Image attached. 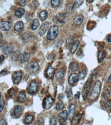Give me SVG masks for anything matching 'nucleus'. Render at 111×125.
Here are the masks:
<instances>
[{
    "label": "nucleus",
    "instance_id": "obj_1",
    "mask_svg": "<svg viewBox=\"0 0 111 125\" xmlns=\"http://www.w3.org/2000/svg\"><path fill=\"white\" fill-rule=\"evenodd\" d=\"M101 88V83L100 81H97L94 84L92 90L90 95V98L91 100H95L98 97L100 94Z\"/></svg>",
    "mask_w": 111,
    "mask_h": 125
},
{
    "label": "nucleus",
    "instance_id": "obj_2",
    "mask_svg": "<svg viewBox=\"0 0 111 125\" xmlns=\"http://www.w3.org/2000/svg\"><path fill=\"white\" fill-rule=\"evenodd\" d=\"M59 33V27L56 25L50 27L48 33L47 34V39L49 41L54 40L57 37Z\"/></svg>",
    "mask_w": 111,
    "mask_h": 125
},
{
    "label": "nucleus",
    "instance_id": "obj_3",
    "mask_svg": "<svg viewBox=\"0 0 111 125\" xmlns=\"http://www.w3.org/2000/svg\"><path fill=\"white\" fill-rule=\"evenodd\" d=\"M93 81V75H92L90 78L88 79L87 81L85 83V84L83 87V91H82V97L85 101L87 98V95L89 93V92L91 89V86Z\"/></svg>",
    "mask_w": 111,
    "mask_h": 125
},
{
    "label": "nucleus",
    "instance_id": "obj_4",
    "mask_svg": "<svg viewBox=\"0 0 111 125\" xmlns=\"http://www.w3.org/2000/svg\"><path fill=\"white\" fill-rule=\"evenodd\" d=\"M26 68L28 72L31 74H33L38 71L39 69V65L36 62H31L27 64Z\"/></svg>",
    "mask_w": 111,
    "mask_h": 125
},
{
    "label": "nucleus",
    "instance_id": "obj_5",
    "mask_svg": "<svg viewBox=\"0 0 111 125\" xmlns=\"http://www.w3.org/2000/svg\"><path fill=\"white\" fill-rule=\"evenodd\" d=\"M38 88H39V86H38L37 83L34 81L30 83L27 89V91L30 94H35L38 91Z\"/></svg>",
    "mask_w": 111,
    "mask_h": 125
},
{
    "label": "nucleus",
    "instance_id": "obj_6",
    "mask_svg": "<svg viewBox=\"0 0 111 125\" xmlns=\"http://www.w3.org/2000/svg\"><path fill=\"white\" fill-rule=\"evenodd\" d=\"M53 102H54V101H53V99L51 97H47L45 98V100L44 102V105H43L44 108L46 110L49 109L53 105Z\"/></svg>",
    "mask_w": 111,
    "mask_h": 125
},
{
    "label": "nucleus",
    "instance_id": "obj_7",
    "mask_svg": "<svg viewBox=\"0 0 111 125\" xmlns=\"http://www.w3.org/2000/svg\"><path fill=\"white\" fill-rule=\"evenodd\" d=\"M57 21L61 24H65L68 20V17L65 14L59 13L56 16Z\"/></svg>",
    "mask_w": 111,
    "mask_h": 125
},
{
    "label": "nucleus",
    "instance_id": "obj_8",
    "mask_svg": "<svg viewBox=\"0 0 111 125\" xmlns=\"http://www.w3.org/2000/svg\"><path fill=\"white\" fill-rule=\"evenodd\" d=\"M22 74L23 73L21 71H18L14 73L13 74V76H12V79H13V82L14 84H18L21 81Z\"/></svg>",
    "mask_w": 111,
    "mask_h": 125
},
{
    "label": "nucleus",
    "instance_id": "obj_9",
    "mask_svg": "<svg viewBox=\"0 0 111 125\" xmlns=\"http://www.w3.org/2000/svg\"><path fill=\"white\" fill-rule=\"evenodd\" d=\"M11 27V23L9 21H3L0 23V29L3 31H8Z\"/></svg>",
    "mask_w": 111,
    "mask_h": 125
},
{
    "label": "nucleus",
    "instance_id": "obj_10",
    "mask_svg": "<svg viewBox=\"0 0 111 125\" xmlns=\"http://www.w3.org/2000/svg\"><path fill=\"white\" fill-rule=\"evenodd\" d=\"M49 26V23L48 22H46L45 23H44L41 27H40V29L39 30V34L40 36H42L45 34L46 31L48 29Z\"/></svg>",
    "mask_w": 111,
    "mask_h": 125
},
{
    "label": "nucleus",
    "instance_id": "obj_11",
    "mask_svg": "<svg viewBox=\"0 0 111 125\" xmlns=\"http://www.w3.org/2000/svg\"><path fill=\"white\" fill-rule=\"evenodd\" d=\"M22 110H23V108H22L21 106H16L14 107L13 110H12V114L13 116H16L17 115H20L22 113Z\"/></svg>",
    "mask_w": 111,
    "mask_h": 125
},
{
    "label": "nucleus",
    "instance_id": "obj_12",
    "mask_svg": "<svg viewBox=\"0 0 111 125\" xmlns=\"http://www.w3.org/2000/svg\"><path fill=\"white\" fill-rule=\"evenodd\" d=\"M78 75L76 73H72L68 78V83L71 85H73L78 80Z\"/></svg>",
    "mask_w": 111,
    "mask_h": 125
},
{
    "label": "nucleus",
    "instance_id": "obj_13",
    "mask_svg": "<svg viewBox=\"0 0 111 125\" xmlns=\"http://www.w3.org/2000/svg\"><path fill=\"white\" fill-rule=\"evenodd\" d=\"M29 59V54L26 52H24L23 53L21 54L19 57V60L21 63H25L27 62Z\"/></svg>",
    "mask_w": 111,
    "mask_h": 125
},
{
    "label": "nucleus",
    "instance_id": "obj_14",
    "mask_svg": "<svg viewBox=\"0 0 111 125\" xmlns=\"http://www.w3.org/2000/svg\"><path fill=\"white\" fill-rule=\"evenodd\" d=\"M84 20L83 16L81 14L77 15L76 16L74 19V23L78 26H80L83 23V21Z\"/></svg>",
    "mask_w": 111,
    "mask_h": 125
},
{
    "label": "nucleus",
    "instance_id": "obj_15",
    "mask_svg": "<svg viewBox=\"0 0 111 125\" xmlns=\"http://www.w3.org/2000/svg\"><path fill=\"white\" fill-rule=\"evenodd\" d=\"M24 28V23L22 21H19L15 24L14 30L15 31L20 32L23 30Z\"/></svg>",
    "mask_w": 111,
    "mask_h": 125
},
{
    "label": "nucleus",
    "instance_id": "obj_16",
    "mask_svg": "<svg viewBox=\"0 0 111 125\" xmlns=\"http://www.w3.org/2000/svg\"><path fill=\"white\" fill-rule=\"evenodd\" d=\"M68 117V113L67 111H63L62 112L59 114L58 115V118L60 120L62 121H65Z\"/></svg>",
    "mask_w": 111,
    "mask_h": 125
},
{
    "label": "nucleus",
    "instance_id": "obj_17",
    "mask_svg": "<svg viewBox=\"0 0 111 125\" xmlns=\"http://www.w3.org/2000/svg\"><path fill=\"white\" fill-rule=\"evenodd\" d=\"M76 110V106L74 104H71L68 108V116L70 119H72L74 116Z\"/></svg>",
    "mask_w": 111,
    "mask_h": 125
},
{
    "label": "nucleus",
    "instance_id": "obj_18",
    "mask_svg": "<svg viewBox=\"0 0 111 125\" xmlns=\"http://www.w3.org/2000/svg\"><path fill=\"white\" fill-rule=\"evenodd\" d=\"M3 52L6 55L8 54H11L14 52V47L12 46H7L6 45L3 48Z\"/></svg>",
    "mask_w": 111,
    "mask_h": 125
},
{
    "label": "nucleus",
    "instance_id": "obj_19",
    "mask_svg": "<svg viewBox=\"0 0 111 125\" xmlns=\"http://www.w3.org/2000/svg\"><path fill=\"white\" fill-rule=\"evenodd\" d=\"M21 55V52L19 50H16L15 51L11 54V59L14 62L17 61L19 59V57Z\"/></svg>",
    "mask_w": 111,
    "mask_h": 125
},
{
    "label": "nucleus",
    "instance_id": "obj_20",
    "mask_svg": "<svg viewBox=\"0 0 111 125\" xmlns=\"http://www.w3.org/2000/svg\"><path fill=\"white\" fill-rule=\"evenodd\" d=\"M106 51L104 50H101L98 54V60L99 63L102 62L106 57Z\"/></svg>",
    "mask_w": 111,
    "mask_h": 125
},
{
    "label": "nucleus",
    "instance_id": "obj_21",
    "mask_svg": "<svg viewBox=\"0 0 111 125\" xmlns=\"http://www.w3.org/2000/svg\"><path fill=\"white\" fill-rule=\"evenodd\" d=\"M31 38H32V36H31V34L30 33V32H26L23 35V36L22 37V39L23 42L27 43L30 41Z\"/></svg>",
    "mask_w": 111,
    "mask_h": 125
},
{
    "label": "nucleus",
    "instance_id": "obj_22",
    "mask_svg": "<svg viewBox=\"0 0 111 125\" xmlns=\"http://www.w3.org/2000/svg\"><path fill=\"white\" fill-rule=\"evenodd\" d=\"M64 76V73L62 70H59L56 74V79L57 82L61 81Z\"/></svg>",
    "mask_w": 111,
    "mask_h": 125
},
{
    "label": "nucleus",
    "instance_id": "obj_23",
    "mask_svg": "<svg viewBox=\"0 0 111 125\" xmlns=\"http://www.w3.org/2000/svg\"><path fill=\"white\" fill-rule=\"evenodd\" d=\"M55 73V69L51 66H49L47 70V75L49 79L52 78Z\"/></svg>",
    "mask_w": 111,
    "mask_h": 125
},
{
    "label": "nucleus",
    "instance_id": "obj_24",
    "mask_svg": "<svg viewBox=\"0 0 111 125\" xmlns=\"http://www.w3.org/2000/svg\"><path fill=\"white\" fill-rule=\"evenodd\" d=\"M25 14V10L23 8H17L14 11V15L18 18H21Z\"/></svg>",
    "mask_w": 111,
    "mask_h": 125
},
{
    "label": "nucleus",
    "instance_id": "obj_25",
    "mask_svg": "<svg viewBox=\"0 0 111 125\" xmlns=\"http://www.w3.org/2000/svg\"><path fill=\"white\" fill-rule=\"evenodd\" d=\"M47 17H48V14H47V12L46 10H43L40 13L39 18L42 21H45Z\"/></svg>",
    "mask_w": 111,
    "mask_h": 125
},
{
    "label": "nucleus",
    "instance_id": "obj_26",
    "mask_svg": "<svg viewBox=\"0 0 111 125\" xmlns=\"http://www.w3.org/2000/svg\"><path fill=\"white\" fill-rule=\"evenodd\" d=\"M79 68V65L78 63L74 62L71 63L70 65H69V68H70L71 71L72 72H76L77 71Z\"/></svg>",
    "mask_w": 111,
    "mask_h": 125
},
{
    "label": "nucleus",
    "instance_id": "obj_27",
    "mask_svg": "<svg viewBox=\"0 0 111 125\" xmlns=\"http://www.w3.org/2000/svg\"><path fill=\"white\" fill-rule=\"evenodd\" d=\"M80 41H79V40H77V41L75 42L73 45H72V48H71V53L72 54L75 53L76 50H77V49H78L79 44H80Z\"/></svg>",
    "mask_w": 111,
    "mask_h": 125
},
{
    "label": "nucleus",
    "instance_id": "obj_28",
    "mask_svg": "<svg viewBox=\"0 0 111 125\" xmlns=\"http://www.w3.org/2000/svg\"><path fill=\"white\" fill-rule=\"evenodd\" d=\"M26 98V95H25V92L23 91H21L19 93L18 95V100L19 102H23Z\"/></svg>",
    "mask_w": 111,
    "mask_h": 125
},
{
    "label": "nucleus",
    "instance_id": "obj_29",
    "mask_svg": "<svg viewBox=\"0 0 111 125\" xmlns=\"http://www.w3.org/2000/svg\"><path fill=\"white\" fill-rule=\"evenodd\" d=\"M39 21H38L37 19H34L33 21L32 26H31V29H32V30H36L39 27Z\"/></svg>",
    "mask_w": 111,
    "mask_h": 125
},
{
    "label": "nucleus",
    "instance_id": "obj_30",
    "mask_svg": "<svg viewBox=\"0 0 111 125\" xmlns=\"http://www.w3.org/2000/svg\"><path fill=\"white\" fill-rule=\"evenodd\" d=\"M82 115L81 114H78L76 115V116L74 117V118L72 120V124L74 125H76L78 124L79 120H80L81 117Z\"/></svg>",
    "mask_w": 111,
    "mask_h": 125
},
{
    "label": "nucleus",
    "instance_id": "obj_31",
    "mask_svg": "<svg viewBox=\"0 0 111 125\" xmlns=\"http://www.w3.org/2000/svg\"><path fill=\"white\" fill-rule=\"evenodd\" d=\"M64 107V104H63V102L61 101H60L59 102H58V103L56 105V109L57 111H59V110H61L62 109H63V108Z\"/></svg>",
    "mask_w": 111,
    "mask_h": 125
},
{
    "label": "nucleus",
    "instance_id": "obj_32",
    "mask_svg": "<svg viewBox=\"0 0 111 125\" xmlns=\"http://www.w3.org/2000/svg\"><path fill=\"white\" fill-rule=\"evenodd\" d=\"M34 120V116L32 115H28L25 119V123L26 124H30Z\"/></svg>",
    "mask_w": 111,
    "mask_h": 125
},
{
    "label": "nucleus",
    "instance_id": "obj_33",
    "mask_svg": "<svg viewBox=\"0 0 111 125\" xmlns=\"http://www.w3.org/2000/svg\"><path fill=\"white\" fill-rule=\"evenodd\" d=\"M87 72L86 70H83V71L79 73V74L78 75V79L79 80H82L84 79V78L87 75Z\"/></svg>",
    "mask_w": 111,
    "mask_h": 125
},
{
    "label": "nucleus",
    "instance_id": "obj_34",
    "mask_svg": "<svg viewBox=\"0 0 111 125\" xmlns=\"http://www.w3.org/2000/svg\"><path fill=\"white\" fill-rule=\"evenodd\" d=\"M83 3V0H76L73 4L74 8H76L79 7V6H81L82 4V3Z\"/></svg>",
    "mask_w": 111,
    "mask_h": 125
},
{
    "label": "nucleus",
    "instance_id": "obj_35",
    "mask_svg": "<svg viewBox=\"0 0 111 125\" xmlns=\"http://www.w3.org/2000/svg\"><path fill=\"white\" fill-rule=\"evenodd\" d=\"M51 4L53 7H57L60 4V0H51Z\"/></svg>",
    "mask_w": 111,
    "mask_h": 125
},
{
    "label": "nucleus",
    "instance_id": "obj_36",
    "mask_svg": "<svg viewBox=\"0 0 111 125\" xmlns=\"http://www.w3.org/2000/svg\"><path fill=\"white\" fill-rule=\"evenodd\" d=\"M74 8V6H73V4H68L67 6H66V11L68 12V14H70L71 13L73 10Z\"/></svg>",
    "mask_w": 111,
    "mask_h": 125
},
{
    "label": "nucleus",
    "instance_id": "obj_37",
    "mask_svg": "<svg viewBox=\"0 0 111 125\" xmlns=\"http://www.w3.org/2000/svg\"><path fill=\"white\" fill-rule=\"evenodd\" d=\"M96 25V23L93 21H90L87 25V29L88 30H92L94 28Z\"/></svg>",
    "mask_w": 111,
    "mask_h": 125
},
{
    "label": "nucleus",
    "instance_id": "obj_38",
    "mask_svg": "<svg viewBox=\"0 0 111 125\" xmlns=\"http://www.w3.org/2000/svg\"><path fill=\"white\" fill-rule=\"evenodd\" d=\"M110 93L109 91V90H106L105 91H104L103 93V98L105 99V100H107L110 97Z\"/></svg>",
    "mask_w": 111,
    "mask_h": 125
},
{
    "label": "nucleus",
    "instance_id": "obj_39",
    "mask_svg": "<svg viewBox=\"0 0 111 125\" xmlns=\"http://www.w3.org/2000/svg\"><path fill=\"white\" fill-rule=\"evenodd\" d=\"M57 124V118L55 116H53L50 120V125H56Z\"/></svg>",
    "mask_w": 111,
    "mask_h": 125
},
{
    "label": "nucleus",
    "instance_id": "obj_40",
    "mask_svg": "<svg viewBox=\"0 0 111 125\" xmlns=\"http://www.w3.org/2000/svg\"><path fill=\"white\" fill-rule=\"evenodd\" d=\"M67 97L69 101H71L72 99V97H73V95H72V92L71 90H70L68 91L67 92Z\"/></svg>",
    "mask_w": 111,
    "mask_h": 125
},
{
    "label": "nucleus",
    "instance_id": "obj_41",
    "mask_svg": "<svg viewBox=\"0 0 111 125\" xmlns=\"http://www.w3.org/2000/svg\"><path fill=\"white\" fill-rule=\"evenodd\" d=\"M73 41H74V39L73 38L71 37H69V38H68V40L66 41V45L67 46H69L71 45L72 44V43H73Z\"/></svg>",
    "mask_w": 111,
    "mask_h": 125
},
{
    "label": "nucleus",
    "instance_id": "obj_42",
    "mask_svg": "<svg viewBox=\"0 0 111 125\" xmlns=\"http://www.w3.org/2000/svg\"><path fill=\"white\" fill-rule=\"evenodd\" d=\"M5 101L4 100H1L0 101V112H1L3 110L5 107Z\"/></svg>",
    "mask_w": 111,
    "mask_h": 125
},
{
    "label": "nucleus",
    "instance_id": "obj_43",
    "mask_svg": "<svg viewBox=\"0 0 111 125\" xmlns=\"http://www.w3.org/2000/svg\"><path fill=\"white\" fill-rule=\"evenodd\" d=\"M8 95H9V97H13V96L15 94L14 89L13 88H12L10 89H9L8 92Z\"/></svg>",
    "mask_w": 111,
    "mask_h": 125
},
{
    "label": "nucleus",
    "instance_id": "obj_44",
    "mask_svg": "<svg viewBox=\"0 0 111 125\" xmlns=\"http://www.w3.org/2000/svg\"><path fill=\"white\" fill-rule=\"evenodd\" d=\"M19 4L22 6H25L27 3V0H19Z\"/></svg>",
    "mask_w": 111,
    "mask_h": 125
},
{
    "label": "nucleus",
    "instance_id": "obj_45",
    "mask_svg": "<svg viewBox=\"0 0 111 125\" xmlns=\"http://www.w3.org/2000/svg\"><path fill=\"white\" fill-rule=\"evenodd\" d=\"M104 107H105L106 108H109L110 106V102L107 100H106V101L104 102Z\"/></svg>",
    "mask_w": 111,
    "mask_h": 125
},
{
    "label": "nucleus",
    "instance_id": "obj_46",
    "mask_svg": "<svg viewBox=\"0 0 111 125\" xmlns=\"http://www.w3.org/2000/svg\"><path fill=\"white\" fill-rule=\"evenodd\" d=\"M38 123L40 125H44V120L43 118L40 117L38 120Z\"/></svg>",
    "mask_w": 111,
    "mask_h": 125
},
{
    "label": "nucleus",
    "instance_id": "obj_47",
    "mask_svg": "<svg viewBox=\"0 0 111 125\" xmlns=\"http://www.w3.org/2000/svg\"><path fill=\"white\" fill-rule=\"evenodd\" d=\"M0 125H7V123H6V122L5 121V120H4L3 119H1V120H0Z\"/></svg>",
    "mask_w": 111,
    "mask_h": 125
},
{
    "label": "nucleus",
    "instance_id": "obj_48",
    "mask_svg": "<svg viewBox=\"0 0 111 125\" xmlns=\"http://www.w3.org/2000/svg\"><path fill=\"white\" fill-rule=\"evenodd\" d=\"M79 97H80V92H77L76 93V94L75 95V98L76 99H78L79 98Z\"/></svg>",
    "mask_w": 111,
    "mask_h": 125
},
{
    "label": "nucleus",
    "instance_id": "obj_49",
    "mask_svg": "<svg viewBox=\"0 0 111 125\" xmlns=\"http://www.w3.org/2000/svg\"><path fill=\"white\" fill-rule=\"evenodd\" d=\"M4 59H5V57L3 55L0 56V63H1L3 61V60H4Z\"/></svg>",
    "mask_w": 111,
    "mask_h": 125
},
{
    "label": "nucleus",
    "instance_id": "obj_50",
    "mask_svg": "<svg viewBox=\"0 0 111 125\" xmlns=\"http://www.w3.org/2000/svg\"><path fill=\"white\" fill-rule=\"evenodd\" d=\"M63 97H64V96H63V94H60L59 95V97H58V99H59V100H61L63 98Z\"/></svg>",
    "mask_w": 111,
    "mask_h": 125
},
{
    "label": "nucleus",
    "instance_id": "obj_51",
    "mask_svg": "<svg viewBox=\"0 0 111 125\" xmlns=\"http://www.w3.org/2000/svg\"><path fill=\"white\" fill-rule=\"evenodd\" d=\"M107 41H108L109 43H111V34H110L108 37H107Z\"/></svg>",
    "mask_w": 111,
    "mask_h": 125
},
{
    "label": "nucleus",
    "instance_id": "obj_52",
    "mask_svg": "<svg viewBox=\"0 0 111 125\" xmlns=\"http://www.w3.org/2000/svg\"><path fill=\"white\" fill-rule=\"evenodd\" d=\"M108 81H109V82L110 83H111V75H110V76L109 77Z\"/></svg>",
    "mask_w": 111,
    "mask_h": 125
},
{
    "label": "nucleus",
    "instance_id": "obj_53",
    "mask_svg": "<svg viewBox=\"0 0 111 125\" xmlns=\"http://www.w3.org/2000/svg\"><path fill=\"white\" fill-rule=\"evenodd\" d=\"M93 1H94V0H87V1L88 2H89V3L92 2Z\"/></svg>",
    "mask_w": 111,
    "mask_h": 125
},
{
    "label": "nucleus",
    "instance_id": "obj_54",
    "mask_svg": "<svg viewBox=\"0 0 111 125\" xmlns=\"http://www.w3.org/2000/svg\"><path fill=\"white\" fill-rule=\"evenodd\" d=\"M2 37V34L0 33V39H1Z\"/></svg>",
    "mask_w": 111,
    "mask_h": 125
},
{
    "label": "nucleus",
    "instance_id": "obj_55",
    "mask_svg": "<svg viewBox=\"0 0 111 125\" xmlns=\"http://www.w3.org/2000/svg\"><path fill=\"white\" fill-rule=\"evenodd\" d=\"M1 93L0 92V100H1Z\"/></svg>",
    "mask_w": 111,
    "mask_h": 125
},
{
    "label": "nucleus",
    "instance_id": "obj_56",
    "mask_svg": "<svg viewBox=\"0 0 111 125\" xmlns=\"http://www.w3.org/2000/svg\"><path fill=\"white\" fill-rule=\"evenodd\" d=\"M109 1H110V2H111V0H109Z\"/></svg>",
    "mask_w": 111,
    "mask_h": 125
},
{
    "label": "nucleus",
    "instance_id": "obj_57",
    "mask_svg": "<svg viewBox=\"0 0 111 125\" xmlns=\"http://www.w3.org/2000/svg\"></svg>",
    "mask_w": 111,
    "mask_h": 125
}]
</instances>
